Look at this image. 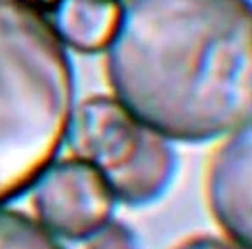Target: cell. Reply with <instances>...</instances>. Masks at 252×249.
Segmentation results:
<instances>
[{
  "label": "cell",
  "instance_id": "1",
  "mask_svg": "<svg viewBox=\"0 0 252 249\" xmlns=\"http://www.w3.org/2000/svg\"><path fill=\"white\" fill-rule=\"evenodd\" d=\"M105 52L114 99L168 141L206 142L251 123L249 0H130Z\"/></svg>",
  "mask_w": 252,
  "mask_h": 249
},
{
  "label": "cell",
  "instance_id": "2",
  "mask_svg": "<svg viewBox=\"0 0 252 249\" xmlns=\"http://www.w3.org/2000/svg\"><path fill=\"white\" fill-rule=\"evenodd\" d=\"M74 109L73 61L45 12L35 0H0V206L56 161Z\"/></svg>",
  "mask_w": 252,
  "mask_h": 249
},
{
  "label": "cell",
  "instance_id": "3",
  "mask_svg": "<svg viewBox=\"0 0 252 249\" xmlns=\"http://www.w3.org/2000/svg\"><path fill=\"white\" fill-rule=\"evenodd\" d=\"M66 142L74 158L97 170L114 199L130 206L158 201L175 175L168 139L114 97L95 95L76 106Z\"/></svg>",
  "mask_w": 252,
  "mask_h": 249
},
{
  "label": "cell",
  "instance_id": "4",
  "mask_svg": "<svg viewBox=\"0 0 252 249\" xmlns=\"http://www.w3.org/2000/svg\"><path fill=\"white\" fill-rule=\"evenodd\" d=\"M33 187L38 223L54 237L87 241L111 221L114 196L83 159L54 161Z\"/></svg>",
  "mask_w": 252,
  "mask_h": 249
},
{
  "label": "cell",
  "instance_id": "5",
  "mask_svg": "<svg viewBox=\"0 0 252 249\" xmlns=\"http://www.w3.org/2000/svg\"><path fill=\"white\" fill-rule=\"evenodd\" d=\"M251 175L252 130L251 123L231 132L214 152L207 177V194L213 213L230 241L251 249Z\"/></svg>",
  "mask_w": 252,
  "mask_h": 249
},
{
  "label": "cell",
  "instance_id": "6",
  "mask_svg": "<svg viewBox=\"0 0 252 249\" xmlns=\"http://www.w3.org/2000/svg\"><path fill=\"white\" fill-rule=\"evenodd\" d=\"M38 5L64 45L85 54L107 49L123 12L121 0H42Z\"/></svg>",
  "mask_w": 252,
  "mask_h": 249
},
{
  "label": "cell",
  "instance_id": "7",
  "mask_svg": "<svg viewBox=\"0 0 252 249\" xmlns=\"http://www.w3.org/2000/svg\"><path fill=\"white\" fill-rule=\"evenodd\" d=\"M0 249H63L38 220L0 208Z\"/></svg>",
  "mask_w": 252,
  "mask_h": 249
},
{
  "label": "cell",
  "instance_id": "8",
  "mask_svg": "<svg viewBox=\"0 0 252 249\" xmlns=\"http://www.w3.org/2000/svg\"><path fill=\"white\" fill-rule=\"evenodd\" d=\"M87 241L83 249H140L133 232L118 221H109Z\"/></svg>",
  "mask_w": 252,
  "mask_h": 249
},
{
  "label": "cell",
  "instance_id": "9",
  "mask_svg": "<svg viewBox=\"0 0 252 249\" xmlns=\"http://www.w3.org/2000/svg\"><path fill=\"white\" fill-rule=\"evenodd\" d=\"M176 249H244L240 246L233 244V242L221 241L216 237H197L185 241L183 244H180Z\"/></svg>",
  "mask_w": 252,
  "mask_h": 249
}]
</instances>
